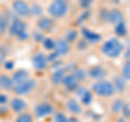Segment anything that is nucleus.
<instances>
[{
	"label": "nucleus",
	"mask_w": 130,
	"mask_h": 122,
	"mask_svg": "<svg viewBox=\"0 0 130 122\" xmlns=\"http://www.w3.org/2000/svg\"><path fill=\"white\" fill-rule=\"evenodd\" d=\"M11 11L16 17L26 19L30 16V5L26 0H12Z\"/></svg>",
	"instance_id": "obj_4"
},
{
	"label": "nucleus",
	"mask_w": 130,
	"mask_h": 122,
	"mask_svg": "<svg viewBox=\"0 0 130 122\" xmlns=\"http://www.w3.org/2000/svg\"><path fill=\"white\" fill-rule=\"evenodd\" d=\"M81 34H83L84 38H85V40H86L87 42L92 43V44L98 43V42H100L101 40H102V37H101L100 34H98V32L93 31V30L88 29V28H86V27L81 28Z\"/></svg>",
	"instance_id": "obj_15"
},
{
	"label": "nucleus",
	"mask_w": 130,
	"mask_h": 122,
	"mask_svg": "<svg viewBox=\"0 0 130 122\" xmlns=\"http://www.w3.org/2000/svg\"><path fill=\"white\" fill-rule=\"evenodd\" d=\"M92 92L101 97H109L113 96L116 92V89L114 87L113 82L107 80H98L96 82L92 84Z\"/></svg>",
	"instance_id": "obj_2"
},
{
	"label": "nucleus",
	"mask_w": 130,
	"mask_h": 122,
	"mask_svg": "<svg viewBox=\"0 0 130 122\" xmlns=\"http://www.w3.org/2000/svg\"><path fill=\"white\" fill-rule=\"evenodd\" d=\"M125 55L127 56V57H130V40L127 41V43H126V53H125Z\"/></svg>",
	"instance_id": "obj_38"
},
{
	"label": "nucleus",
	"mask_w": 130,
	"mask_h": 122,
	"mask_svg": "<svg viewBox=\"0 0 130 122\" xmlns=\"http://www.w3.org/2000/svg\"><path fill=\"white\" fill-rule=\"evenodd\" d=\"M77 38H78V32H77V30H74V29H72V30H68L66 34H65V40H66L67 42H74L77 40Z\"/></svg>",
	"instance_id": "obj_30"
},
{
	"label": "nucleus",
	"mask_w": 130,
	"mask_h": 122,
	"mask_svg": "<svg viewBox=\"0 0 130 122\" xmlns=\"http://www.w3.org/2000/svg\"><path fill=\"white\" fill-rule=\"evenodd\" d=\"M25 31H27V24L24 19L20 17H13L11 19L9 29H8V35L10 37L16 39L20 35H22Z\"/></svg>",
	"instance_id": "obj_6"
},
{
	"label": "nucleus",
	"mask_w": 130,
	"mask_h": 122,
	"mask_svg": "<svg viewBox=\"0 0 130 122\" xmlns=\"http://www.w3.org/2000/svg\"><path fill=\"white\" fill-rule=\"evenodd\" d=\"M71 74L74 75V77L77 79V81L78 82H80V81H84L85 79H86V77H87V72L85 71V69L83 68H73V71L71 72Z\"/></svg>",
	"instance_id": "obj_26"
},
{
	"label": "nucleus",
	"mask_w": 130,
	"mask_h": 122,
	"mask_svg": "<svg viewBox=\"0 0 130 122\" xmlns=\"http://www.w3.org/2000/svg\"><path fill=\"white\" fill-rule=\"evenodd\" d=\"M9 100H10V98L7 93L3 91H0V106H6V105H8Z\"/></svg>",
	"instance_id": "obj_33"
},
{
	"label": "nucleus",
	"mask_w": 130,
	"mask_h": 122,
	"mask_svg": "<svg viewBox=\"0 0 130 122\" xmlns=\"http://www.w3.org/2000/svg\"><path fill=\"white\" fill-rule=\"evenodd\" d=\"M8 106H9L10 111L19 115V113H22L24 111H26L27 103L22 96L15 95V96L12 97V98H10L9 103H8Z\"/></svg>",
	"instance_id": "obj_8"
},
{
	"label": "nucleus",
	"mask_w": 130,
	"mask_h": 122,
	"mask_svg": "<svg viewBox=\"0 0 130 122\" xmlns=\"http://www.w3.org/2000/svg\"><path fill=\"white\" fill-rule=\"evenodd\" d=\"M54 112V107L50 101H40L34 108V115L38 119H44Z\"/></svg>",
	"instance_id": "obj_7"
},
{
	"label": "nucleus",
	"mask_w": 130,
	"mask_h": 122,
	"mask_svg": "<svg viewBox=\"0 0 130 122\" xmlns=\"http://www.w3.org/2000/svg\"><path fill=\"white\" fill-rule=\"evenodd\" d=\"M7 56H8V54L5 52V50H3V49H0V67H2V64L6 60Z\"/></svg>",
	"instance_id": "obj_36"
},
{
	"label": "nucleus",
	"mask_w": 130,
	"mask_h": 122,
	"mask_svg": "<svg viewBox=\"0 0 130 122\" xmlns=\"http://www.w3.org/2000/svg\"><path fill=\"white\" fill-rule=\"evenodd\" d=\"M114 31H115V34L118 36V37H125L128 32L127 23H125L124 21L117 23L115 25V27H114Z\"/></svg>",
	"instance_id": "obj_22"
},
{
	"label": "nucleus",
	"mask_w": 130,
	"mask_h": 122,
	"mask_svg": "<svg viewBox=\"0 0 130 122\" xmlns=\"http://www.w3.org/2000/svg\"><path fill=\"white\" fill-rule=\"evenodd\" d=\"M10 22V16L7 13H0V37H3L6 34H8Z\"/></svg>",
	"instance_id": "obj_19"
},
{
	"label": "nucleus",
	"mask_w": 130,
	"mask_h": 122,
	"mask_svg": "<svg viewBox=\"0 0 130 122\" xmlns=\"http://www.w3.org/2000/svg\"><path fill=\"white\" fill-rule=\"evenodd\" d=\"M121 77H123L126 81L130 80V59L126 60L124 63L123 68H121Z\"/></svg>",
	"instance_id": "obj_27"
},
{
	"label": "nucleus",
	"mask_w": 130,
	"mask_h": 122,
	"mask_svg": "<svg viewBox=\"0 0 130 122\" xmlns=\"http://www.w3.org/2000/svg\"><path fill=\"white\" fill-rule=\"evenodd\" d=\"M30 37L34 38L36 42H40V43H41L42 40L44 39L43 34L41 31H34V32H32V35H30Z\"/></svg>",
	"instance_id": "obj_34"
},
{
	"label": "nucleus",
	"mask_w": 130,
	"mask_h": 122,
	"mask_svg": "<svg viewBox=\"0 0 130 122\" xmlns=\"http://www.w3.org/2000/svg\"><path fill=\"white\" fill-rule=\"evenodd\" d=\"M68 118L61 111H56L53 115V122H67Z\"/></svg>",
	"instance_id": "obj_32"
},
{
	"label": "nucleus",
	"mask_w": 130,
	"mask_h": 122,
	"mask_svg": "<svg viewBox=\"0 0 130 122\" xmlns=\"http://www.w3.org/2000/svg\"><path fill=\"white\" fill-rule=\"evenodd\" d=\"M13 87L14 83L12 81L11 76L6 74V72H1L0 74V91L11 92L13 90Z\"/></svg>",
	"instance_id": "obj_14"
},
{
	"label": "nucleus",
	"mask_w": 130,
	"mask_h": 122,
	"mask_svg": "<svg viewBox=\"0 0 130 122\" xmlns=\"http://www.w3.org/2000/svg\"><path fill=\"white\" fill-rule=\"evenodd\" d=\"M62 84L64 85V88L66 89L67 91H71V92L76 91L77 88H78V81H77V79L75 78L73 74L65 75Z\"/></svg>",
	"instance_id": "obj_17"
},
{
	"label": "nucleus",
	"mask_w": 130,
	"mask_h": 122,
	"mask_svg": "<svg viewBox=\"0 0 130 122\" xmlns=\"http://www.w3.org/2000/svg\"><path fill=\"white\" fill-rule=\"evenodd\" d=\"M87 75H89L90 78L95 79L96 81L98 80H103L105 77H106V70L101 66H92V67L89 68Z\"/></svg>",
	"instance_id": "obj_18"
},
{
	"label": "nucleus",
	"mask_w": 130,
	"mask_h": 122,
	"mask_svg": "<svg viewBox=\"0 0 130 122\" xmlns=\"http://www.w3.org/2000/svg\"><path fill=\"white\" fill-rule=\"evenodd\" d=\"M53 1H62V2H67V0H53Z\"/></svg>",
	"instance_id": "obj_41"
},
{
	"label": "nucleus",
	"mask_w": 130,
	"mask_h": 122,
	"mask_svg": "<svg viewBox=\"0 0 130 122\" xmlns=\"http://www.w3.org/2000/svg\"><path fill=\"white\" fill-rule=\"evenodd\" d=\"M78 48L79 49H86L87 48V41H86V40H84V41H79Z\"/></svg>",
	"instance_id": "obj_39"
},
{
	"label": "nucleus",
	"mask_w": 130,
	"mask_h": 122,
	"mask_svg": "<svg viewBox=\"0 0 130 122\" xmlns=\"http://www.w3.org/2000/svg\"><path fill=\"white\" fill-rule=\"evenodd\" d=\"M125 108V101L123 99H116L114 101L113 106H112V111L114 113H119L123 111V109Z\"/></svg>",
	"instance_id": "obj_28"
},
{
	"label": "nucleus",
	"mask_w": 130,
	"mask_h": 122,
	"mask_svg": "<svg viewBox=\"0 0 130 122\" xmlns=\"http://www.w3.org/2000/svg\"><path fill=\"white\" fill-rule=\"evenodd\" d=\"M88 16H89V12H88V11L84 12V13L79 16V18H78V24H81V22H84L85 19H87Z\"/></svg>",
	"instance_id": "obj_37"
},
{
	"label": "nucleus",
	"mask_w": 130,
	"mask_h": 122,
	"mask_svg": "<svg viewBox=\"0 0 130 122\" xmlns=\"http://www.w3.org/2000/svg\"><path fill=\"white\" fill-rule=\"evenodd\" d=\"M29 77H30V74L26 69H14L11 75V78H12V81H13L14 85L22 82V81H25L26 79L29 78Z\"/></svg>",
	"instance_id": "obj_16"
},
{
	"label": "nucleus",
	"mask_w": 130,
	"mask_h": 122,
	"mask_svg": "<svg viewBox=\"0 0 130 122\" xmlns=\"http://www.w3.org/2000/svg\"><path fill=\"white\" fill-rule=\"evenodd\" d=\"M2 68L5 69L6 71H13L15 69V63L13 59H9L6 58V60L2 64Z\"/></svg>",
	"instance_id": "obj_31"
},
{
	"label": "nucleus",
	"mask_w": 130,
	"mask_h": 122,
	"mask_svg": "<svg viewBox=\"0 0 130 122\" xmlns=\"http://www.w3.org/2000/svg\"><path fill=\"white\" fill-rule=\"evenodd\" d=\"M67 122H79V120L77 119V118H75V117H71V118H68Z\"/></svg>",
	"instance_id": "obj_40"
},
{
	"label": "nucleus",
	"mask_w": 130,
	"mask_h": 122,
	"mask_svg": "<svg viewBox=\"0 0 130 122\" xmlns=\"http://www.w3.org/2000/svg\"><path fill=\"white\" fill-rule=\"evenodd\" d=\"M66 107L68 109V111L73 113V115H79V113H81V111H83V108H81L80 104L74 98H71L67 100Z\"/></svg>",
	"instance_id": "obj_21"
},
{
	"label": "nucleus",
	"mask_w": 130,
	"mask_h": 122,
	"mask_svg": "<svg viewBox=\"0 0 130 122\" xmlns=\"http://www.w3.org/2000/svg\"><path fill=\"white\" fill-rule=\"evenodd\" d=\"M31 65L35 70L37 71H43L46 70L49 66V62L47 58V55L42 52H37L32 55L31 57Z\"/></svg>",
	"instance_id": "obj_10"
},
{
	"label": "nucleus",
	"mask_w": 130,
	"mask_h": 122,
	"mask_svg": "<svg viewBox=\"0 0 130 122\" xmlns=\"http://www.w3.org/2000/svg\"><path fill=\"white\" fill-rule=\"evenodd\" d=\"M93 0H79V5L83 9H88L92 5Z\"/></svg>",
	"instance_id": "obj_35"
},
{
	"label": "nucleus",
	"mask_w": 130,
	"mask_h": 122,
	"mask_svg": "<svg viewBox=\"0 0 130 122\" xmlns=\"http://www.w3.org/2000/svg\"><path fill=\"white\" fill-rule=\"evenodd\" d=\"M42 46L46 49L47 51H53L54 50V44H55V40H53L50 37H44V39L42 40Z\"/></svg>",
	"instance_id": "obj_29"
},
{
	"label": "nucleus",
	"mask_w": 130,
	"mask_h": 122,
	"mask_svg": "<svg viewBox=\"0 0 130 122\" xmlns=\"http://www.w3.org/2000/svg\"><path fill=\"white\" fill-rule=\"evenodd\" d=\"M71 51V44L70 42H67L64 38L62 39H58L55 40V44H54V50L53 52H55L58 56H65L70 53Z\"/></svg>",
	"instance_id": "obj_12"
},
{
	"label": "nucleus",
	"mask_w": 130,
	"mask_h": 122,
	"mask_svg": "<svg viewBox=\"0 0 130 122\" xmlns=\"http://www.w3.org/2000/svg\"><path fill=\"white\" fill-rule=\"evenodd\" d=\"M68 11V5L67 2H62V1H53L50 5L48 6V9H47V12L50 17H52L53 19H56V18H62L64 16H66Z\"/></svg>",
	"instance_id": "obj_5"
},
{
	"label": "nucleus",
	"mask_w": 130,
	"mask_h": 122,
	"mask_svg": "<svg viewBox=\"0 0 130 122\" xmlns=\"http://www.w3.org/2000/svg\"><path fill=\"white\" fill-rule=\"evenodd\" d=\"M76 92H77V95H78V97L80 98V101H81L83 105H85V106H89V105L92 103L93 95H92L91 91H89L87 88L78 87Z\"/></svg>",
	"instance_id": "obj_13"
},
{
	"label": "nucleus",
	"mask_w": 130,
	"mask_h": 122,
	"mask_svg": "<svg viewBox=\"0 0 130 122\" xmlns=\"http://www.w3.org/2000/svg\"><path fill=\"white\" fill-rule=\"evenodd\" d=\"M36 25H37L38 30L41 32H50L55 27L54 19L52 17H48V16H43V15L38 17Z\"/></svg>",
	"instance_id": "obj_11"
},
{
	"label": "nucleus",
	"mask_w": 130,
	"mask_h": 122,
	"mask_svg": "<svg viewBox=\"0 0 130 122\" xmlns=\"http://www.w3.org/2000/svg\"><path fill=\"white\" fill-rule=\"evenodd\" d=\"M65 75H66V70H65V68H61V67L56 68L55 70L52 72V75H51V81H52V83L55 84V85L62 84Z\"/></svg>",
	"instance_id": "obj_20"
},
{
	"label": "nucleus",
	"mask_w": 130,
	"mask_h": 122,
	"mask_svg": "<svg viewBox=\"0 0 130 122\" xmlns=\"http://www.w3.org/2000/svg\"><path fill=\"white\" fill-rule=\"evenodd\" d=\"M126 81L123 77L121 76H116V77H114V87H115V89L118 92H124L126 90Z\"/></svg>",
	"instance_id": "obj_23"
},
{
	"label": "nucleus",
	"mask_w": 130,
	"mask_h": 122,
	"mask_svg": "<svg viewBox=\"0 0 130 122\" xmlns=\"http://www.w3.org/2000/svg\"><path fill=\"white\" fill-rule=\"evenodd\" d=\"M14 122H34V116L29 112L24 111L22 113H19Z\"/></svg>",
	"instance_id": "obj_25"
},
{
	"label": "nucleus",
	"mask_w": 130,
	"mask_h": 122,
	"mask_svg": "<svg viewBox=\"0 0 130 122\" xmlns=\"http://www.w3.org/2000/svg\"><path fill=\"white\" fill-rule=\"evenodd\" d=\"M124 48H125L124 44L117 38H111L106 40L105 42H103L102 47H101V51L107 57L116 58L123 53Z\"/></svg>",
	"instance_id": "obj_1"
},
{
	"label": "nucleus",
	"mask_w": 130,
	"mask_h": 122,
	"mask_svg": "<svg viewBox=\"0 0 130 122\" xmlns=\"http://www.w3.org/2000/svg\"><path fill=\"white\" fill-rule=\"evenodd\" d=\"M37 85H38V81L35 78L29 77V78L26 79L25 81H22V82L15 84L13 87L12 92H13L15 95H19V96L23 97V96H26V95L34 92L35 89L37 88Z\"/></svg>",
	"instance_id": "obj_3"
},
{
	"label": "nucleus",
	"mask_w": 130,
	"mask_h": 122,
	"mask_svg": "<svg viewBox=\"0 0 130 122\" xmlns=\"http://www.w3.org/2000/svg\"><path fill=\"white\" fill-rule=\"evenodd\" d=\"M43 15V8L39 3H32L30 5V16L40 17Z\"/></svg>",
	"instance_id": "obj_24"
},
{
	"label": "nucleus",
	"mask_w": 130,
	"mask_h": 122,
	"mask_svg": "<svg viewBox=\"0 0 130 122\" xmlns=\"http://www.w3.org/2000/svg\"><path fill=\"white\" fill-rule=\"evenodd\" d=\"M101 16H102V17H101L102 19H104V21H106L111 24H114V25H116L117 23L124 21V13L118 9H112L109 11L104 10L102 12V14H101Z\"/></svg>",
	"instance_id": "obj_9"
}]
</instances>
